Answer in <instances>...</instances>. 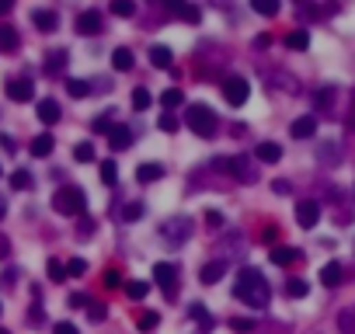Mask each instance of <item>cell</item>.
<instances>
[{"mask_svg": "<svg viewBox=\"0 0 355 334\" xmlns=\"http://www.w3.org/2000/svg\"><path fill=\"white\" fill-rule=\"evenodd\" d=\"M233 296H237V300H244V307L265 310V307H268V300H272V289H268V282L262 278V271H258V268H240L237 286H233Z\"/></svg>", "mask_w": 355, "mask_h": 334, "instance_id": "1", "label": "cell"}, {"mask_svg": "<svg viewBox=\"0 0 355 334\" xmlns=\"http://www.w3.org/2000/svg\"><path fill=\"white\" fill-rule=\"evenodd\" d=\"M188 129L202 140H209L216 133V111L209 104H188Z\"/></svg>", "mask_w": 355, "mask_h": 334, "instance_id": "2", "label": "cell"}, {"mask_svg": "<svg viewBox=\"0 0 355 334\" xmlns=\"http://www.w3.org/2000/svg\"><path fill=\"white\" fill-rule=\"evenodd\" d=\"M53 209L63 212V216H80V212L87 209V195H84L80 188L67 185V188H60V192L53 195Z\"/></svg>", "mask_w": 355, "mask_h": 334, "instance_id": "3", "label": "cell"}, {"mask_svg": "<svg viewBox=\"0 0 355 334\" xmlns=\"http://www.w3.org/2000/svg\"><path fill=\"white\" fill-rule=\"evenodd\" d=\"M161 237L171 244V247H181L188 237H192V219L188 216H171L161 223Z\"/></svg>", "mask_w": 355, "mask_h": 334, "instance_id": "4", "label": "cell"}, {"mask_svg": "<svg viewBox=\"0 0 355 334\" xmlns=\"http://www.w3.org/2000/svg\"><path fill=\"white\" fill-rule=\"evenodd\" d=\"M220 91H223L227 104H233V108H240V104L251 98V84H247L244 77H227V80L220 84Z\"/></svg>", "mask_w": 355, "mask_h": 334, "instance_id": "5", "label": "cell"}, {"mask_svg": "<svg viewBox=\"0 0 355 334\" xmlns=\"http://www.w3.org/2000/svg\"><path fill=\"white\" fill-rule=\"evenodd\" d=\"M154 278H157V286H164L168 296H174V289H178V268L171 261H157L154 265Z\"/></svg>", "mask_w": 355, "mask_h": 334, "instance_id": "6", "label": "cell"}, {"mask_svg": "<svg viewBox=\"0 0 355 334\" xmlns=\"http://www.w3.org/2000/svg\"><path fill=\"white\" fill-rule=\"evenodd\" d=\"M317 219H321V205L314 202V199H307V202H299L296 205V223L303 230H314L317 227Z\"/></svg>", "mask_w": 355, "mask_h": 334, "instance_id": "7", "label": "cell"}, {"mask_svg": "<svg viewBox=\"0 0 355 334\" xmlns=\"http://www.w3.org/2000/svg\"><path fill=\"white\" fill-rule=\"evenodd\" d=\"M35 115H38L45 126H56V122L63 119V108H60V101H56V98H42V101H38V111H35Z\"/></svg>", "mask_w": 355, "mask_h": 334, "instance_id": "8", "label": "cell"}, {"mask_svg": "<svg viewBox=\"0 0 355 334\" xmlns=\"http://www.w3.org/2000/svg\"><path fill=\"white\" fill-rule=\"evenodd\" d=\"M101 28H105L101 11H84V14H77V32H80V35H98Z\"/></svg>", "mask_w": 355, "mask_h": 334, "instance_id": "9", "label": "cell"}, {"mask_svg": "<svg viewBox=\"0 0 355 334\" xmlns=\"http://www.w3.org/2000/svg\"><path fill=\"white\" fill-rule=\"evenodd\" d=\"M32 25H35L38 32H56V28H60V14L38 8V11H32Z\"/></svg>", "mask_w": 355, "mask_h": 334, "instance_id": "10", "label": "cell"}, {"mask_svg": "<svg viewBox=\"0 0 355 334\" xmlns=\"http://www.w3.org/2000/svg\"><path fill=\"white\" fill-rule=\"evenodd\" d=\"M8 98L25 104V101L35 98V84H32V80H8Z\"/></svg>", "mask_w": 355, "mask_h": 334, "instance_id": "11", "label": "cell"}, {"mask_svg": "<svg viewBox=\"0 0 355 334\" xmlns=\"http://www.w3.org/2000/svg\"><path fill=\"white\" fill-rule=\"evenodd\" d=\"M317 133V119L314 115H303V119H296L293 126H289V136L293 140H310Z\"/></svg>", "mask_w": 355, "mask_h": 334, "instance_id": "12", "label": "cell"}, {"mask_svg": "<svg viewBox=\"0 0 355 334\" xmlns=\"http://www.w3.org/2000/svg\"><path fill=\"white\" fill-rule=\"evenodd\" d=\"M136 178H139V185H154V181H161L164 178V167L161 164H139V171H136Z\"/></svg>", "mask_w": 355, "mask_h": 334, "instance_id": "13", "label": "cell"}, {"mask_svg": "<svg viewBox=\"0 0 355 334\" xmlns=\"http://www.w3.org/2000/svg\"><path fill=\"white\" fill-rule=\"evenodd\" d=\"M28 150H32V157H49V153L56 150V140H53V133H42V136H35Z\"/></svg>", "mask_w": 355, "mask_h": 334, "instance_id": "14", "label": "cell"}, {"mask_svg": "<svg viewBox=\"0 0 355 334\" xmlns=\"http://www.w3.org/2000/svg\"><path fill=\"white\" fill-rule=\"evenodd\" d=\"M223 271H227V261H209L206 268L198 271V278H202V282H206V286H216L220 278H223Z\"/></svg>", "mask_w": 355, "mask_h": 334, "instance_id": "15", "label": "cell"}, {"mask_svg": "<svg viewBox=\"0 0 355 334\" xmlns=\"http://www.w3.org/2000/svg\"><path fill=\"white\" fill-rule=\"evenodd\" d=\"M150 63H154L157 70H168L174 63V56H171L168 45H150Z\"/></svg>", "mask_w": 355, "mask_h": 334, "instance_id": "16", "label": "cell"}, {"mask_svg": "<svg viewBox=\"0 0 355 334\" xmlns=\"http://www.w3.org/2000/svg\"><path fill=\"white\" fill-rule=\"evenodd\" d=\"M268 258H272V265L289 268V265L299 258V251H296V247H272V251H268Z\"/></svg>", "mask_w": 355, "mask_h": 334, "instance_id": "17", "label": "cell"}, {"mask_svg": "<svg viewBox=\"0 0 355 334\" xmlns=\"http://www.w3.org/2000/svg\"><path fill=\"white\" fill-rule=\"evenodd\" d=\"M18 42H21L18 28H11V25H0V52H14V49H18Z\"/></svg>", "mask_w": 355, "mask_h": 334, "instance_id": "18", "label": "cell"}, {"mask_svg": "<svg viewBox=\"0 0 355 334\" xmlns=\"http://www.w3.org/2000/svg\"><path fill=\"white\" fill-rule=\"evenodd\" d=\"M321 282H324L328 289L341 286V265H338V261H328V265L321 268Z\"/></svg>", "mask_w": 355, "mask_h": 334, "instance_id": "19", "label": "cell"}, {"mask_svg": "<svg viewBox=\"0 0 355 334\" xmlns=\"http://www.w3.org/2000/svg\"><path fill=\"white\" fill-rule=\"evenodd\" d=\"M108 143H112L115 150H126V146L133 143V129H129V126H112V133H108Z\"/></svg>", "mask_w": 355, "mask_h": 334, "instance_id": "20", "label": "cell"}, {"mask_svg": "<svg viewBox=\"0 0 355 334\" xmlns=\"http://www.w3.org/2000/svg\"><path fill=\"white\" fill-rule=\"evenodd\" d=\"M67 70V52L63 49H53L45 56V74H63Z\"/></svg>", "mask_w": 355, "mask_h": 334, "instance_id": "21", "label": "cell"}, {"mask_svg": "<svg viewBox=\"0 0 355 334\" xmlns=\"http://www.w3.org/2000/svg\"><path fill=\"white\" fill-rule=\"evenodd\" d=\"M255 153H258V160H262V164H275V160L282 157V146H279V143H258V150H255Z\"/></svg>", "mask_w": 355, "mask_h": 334, "instance_id": "22", "label": "cell"}, {"mask_svg": "<svg viewBox=\"0 0 355 334\" xmlns=\"http://www.w3.org/2000/svg\"><path fill=\"white\" fill-rule=\"evenodd\" d=\"M338 157H341V146H338V143H321V146H317V160H321V164H338Z\"/></svg>", "mask_w": 355, "mask_h": 334, "instance_id": "23", "label": "cell"}, {"mask_svg": "<svg viewBox=\"0 0 355 334\" xmlns=\"http://www.w3.org/2000/svg\"><path fill=\"white\" fill-rule=\"evenodd\" d=\"M338 331H341V334H355V303L338 313Z\"/></svg>", "mask_w": 355, "mask_h": 334, "instance_id": "24", "label": "cell"}, {"mask_svg": "<svg viewBox=\"0 0 355 334\" xmlns=\"http://www.w3.org/2000/svg\"><path fill=\"white\" fill-rule=\"evenodd\" d=\"M112 67H115L119 74L133 70V52H129V49H115V52H112Z\"/></svg>", "mask_w": 355, "mask_h": 334, "instance_id": "25", "label": "cell"}, {"mask_svg": "<svg viewBox=\"0 0 355 334\" xmlns=\"http://www.w3.org/2000/svg\"><path fill=\"white\" fill-rule=\"evenodd\" d=\"M251 8H255L262 18H275L282 4H279V0H251Z\"/></svg>", "mask_w": 355, "mask_h": 334, "instance_id": "26", "label": "cell"}, {"mask_svg": "<svg viewBox=\"0 0 355 334\" xmlns=\"http://www.w3.org/2000/svg\"><path fill=\"white\" fill-rule=\"evenodd\" d=\"M307 293H310V286L303 282V278H289V282H286V296L289 300H303Z\"/></svg>", "mask_w": 355, "mask_h": 334, "instance_id": "27", "label": "cell"}, {"mask_svg": "<svg viewBox=\"0 0 355 334\" xmlns=\"http://www.w3.org/2000/svg\"><path fill=\"white\" fill-rule=\"evenodd\" d=\"M286 45H289V49H307V45H310V32H307V28L289 32V35H286Z\"/></svg>", "mask_w": 355, "mask_h": 334, "instance_id": "28", "label": "cell"}, {"mask_svg": "<svg viewBox=\"0 0 355 334\" xmlns=\"http://www.w3.org/2000/svg\"><path fill=\"white\" fill-rule=\"evenodd\" d=\"M112 14L115 18H133L136 14V0H112Z\"/></svg>", "mask_w": 355, "mask_h": 334, "instance_id": "29", "label": "cell"}, {"mask_svg": "<svg viewBox=\"0 0 355 334\" xmlns=\"http://www.w3.org/2000/svg\"><path fill=\"white\" fill-rule=\"evenodd\" d=\"M67 94H70V98H87V94H91V84L70 77V80H67Z\"/></svg>", "mask_w": 355, "mask_h": 334, "instance_id": "30", "label": "cell"}, {"mask_svg": "<svg viewBox=\"0 0 355 334\" xmlns=\"http://www.w3.org/2000/svg\"><path fill=\"white\" fill-rule=\"evenodd\" d=\"M49 282H67V265L56 258H49Z\"/></svg>", "mask_w": 355, "mask_h": 334, "instance_id": "31", "label": "cell"}, {"mask_svg": "<svg viewBox=\"0 0 355 334\" xmlns=\"http://www.w3.org/2000/svg\"><path fill=\"white\" fill-rule=\"evenodd\" d=\"M161 104H164V108H178V104H185V94H181L178 87H171V91L161 94Z\"/></svg>", "mask_w": 355, "mask_h": 334, "instance_id": "32", "label": "cell"}, {"mask_svg": "<svg viewBox=\"0 0 355 334\" xmlns=\"http://www.w3.org/2000/svg\"><path fill=\"white\" fill-rule=\"evenodd\" d=\"M101 181H105V185H115V181H119L115 160H105V164H101Z\"/></svg>", "mask_w": 355, "mask_h": 334, "instance_id": "33", "label": "cell"}, {"mask_svg": "<svg viewBox=\"0 0 355 334\" xmlns=\"http://www.w3.org/2000/svg\"><path fill=\"white\" fill-rule=\"evenodd\" d=\"M133 108H136V111L150 108V91H146V87H136V91H133Z\"/></svg>", "mask_w": 355, "mask_h": 334, "instance_id": "34", "label": "cell"}, {"mask_svg": "<svg viewBox=\"0 0 355 334\" xmlns=\"http://www.w3.org/2000/svg\"><path fill=\"white\" fill-rule=\"evenodd\" d=\"M11 188H18V192L32 188V175H28V171H14V175H11Z\"/></svg>", "mask_w": 355, "mask_h": 334, "instance_id": "35", "label": "cell"}, {"mask_svg": "<svg viewBox=\"0 0 355 334\" xmlns=\"http://www.w3.org/2000/svg\"><path fill=\"white\" fill-rule=\"evenodd\" d=\"M188 313H192V317H195L202 327H209V324H213V320H209V313H206V307H202V303H192V307H188Z\"/></svg>", "mask_w": 355, "mask_h": 334, "instance_id": "36", "label": "cell"}, {"mask_svg": "<svg viewBox=\"0 0 355 334\" xmlns=\"http://www.w3.org/2000/svg\"><path fill=\"white\" fill-rule=\"evenodd\" d=\"M73 157H77L80 164H87V160H94V146H91V143H77V146H73Z\"/></svg>", "mask_w": 355, "mask_h": 334, "instance_id": "37", "label": "cell"}, {"mask_svg": "<svg viewBox=\"0 0 355 334\" xmlns=\"http://www.w3.org/2000/svg\"><path fill=\"white\" fill-rule=\"evenodd\" d=\"M126 293H129V300H143V296L150 293V286H146V282H129Z\"/></svg>", "mask_w": 355, "mask_h": 334, "instance_id": "38", "label": "cell"}, {"mask_svg": "<svg viewBox=\"0 0 355 334\" xmlns=\"http://www.w3.org/2000/svg\"><path fill=\"white\" fill-rule=\"evenodd\" d=\"M230 327H233L237 334H247V331H255V320H247V317H233V320H230Z\"/></svg>", "mask_w": 355, "mask_h": 334, "instance_id": "39", "label": "cell"}, {"mask_svg": "<svg viewBox=\"0 0 355 334\" xmlns=\"http://www.w3.org/2000/svg\"><path fill=\"white\" fill-rule=\"evenodd\" d=\"M84 271H87V261H84V258L67 261V275H73V278H77V275H84Z\"/></svg>", "mask_w": 355, "mask_h": 334, "instance_id": "40", "label": "cell"}, {"mask_svg": "<svg viewBox=\"0 0 355 334\" xmlns=\"http://www.w3.org/2000/svg\"><path fill=\"white\" fill-rule=\"evenodd\" d=\"M178 126H181V122L171 115V111H164V115H161V129H164V133H178Z\"/></svg>", "mask_w": 355, "mask_h": 334, "instance_id": "41", "label": "cell"}, {"mask_svg": "<svg viewBox=\"0 0 355 334\" xmlns=\"http://www.w3.org/2000/svg\"><path fill=\"white\" fill-rule=\"evenodd\" d=\"M139 216H143V205H139V202H133V205L122 209V219H126V223H133V219H139Z\"/></svg>", "mask_w": 355, "mask_h": 334, "instance_id": "42", "label": "cell"}, {"mask_svg": "<svg viewBox=\"0 0 355 334\" xmlns=\"http://www.w3.org/2000/svg\"><path fill=\"white\" fill-rule=\"evenodd\" d=\"M105 286H108V289H119V286H122V275H119L115 268H108V271H105Z\"/></svg>", "mask_w": 355, "mask_h": 334, "instance_id": "43", "label": "cell"}, {"mask_svg": "<svg viewBox=\"0 0 355 334\" xmlns=\"http://www.w3.org/2000/svg\"><path fill=\"white\" fill-rule=\"evenodd\" d=\"M157 320H161L157 313H143V317H139V331H154V327H157Z\"/></svg>", "mask_w": 355, "mask_h": 334, "instance_id": "44", "label": "cell"}, {"mask_svg": "<svg viewBox=\"0 0 355 334\" xmlns=\"http://www.w3.org/2000/svg\"><path fill=\"white\" fill-rule=\"evenodd\" d=\"M161 8H168L171 14H181V11H185L188 4H185V0H161Z\"/></svg>", "mask_w": 355, "mask_h": 334, "instance_id": "45", "label": "cell"}, {"mask_svg": "<svg viewBox=\"0 0 355 334\" xmlns=\"http://www.w3.org/2000/svg\"><path fill=\"white\" fill-rule=\"evenodd\" d=\"M94 133H112V119H108V115L94 119Z\"/></svg>", "mask_w": 355, "mask_h": 334, "instance_id": "46", "label": "cell"}, {"mask_svg": "<svg viewBox=\"0 0 355 334\" xmlns=\"http://www.w3.org/2000/svg\"><path fill=\"white\" fill-rule=\"evenodd\" d=\"M53 334H77V327H73L70 320H60V324L53 327Z\"/></svg>", "mask_w": 355, "mask_h": 334, "instance_id": "47", "label": "cell"}, {"mask_svg": "<svg viewBox=\"0 0 355 334\" xmlns=\"http://www.w3.org/2000/svg\"><path fill=\"white\" fill-rule=\"evenodd\" d=\"M87 317L98 324V320H105V307H98V303H91V310H87Z\"/></svg>", "mask_w": 355, "mask_h": 334, "instance_id": "48", "label": "cell"}, {"mask_svg": "<svg viewBox=\"0 0 355 334\" xmlns=\"http://www.w3.org/2000/svg\"><path fill=\"white\" fill-rule=\"evenodd\" d=\"M14 278H18V271H14V268H8L4 275H0V286H8V289H11V286H14Z\"/></svg>", "mask_w": 355, "mask_h": 334, "instance_id": "49", "label": "cell"}, {"mask_svg": "<svg viewBox=\"0 0 355 334\" xmlns=\"http://www.w3.org/2000/svg\"><path fill=\"white\" fill-rule=\"evenodd\" d=\"M8 254H11V237L0 234V258H8Z\"/></svg>", "mask_w": 355, "mask_h": 334, "instance_id": "50", "label": "cell"}, {"mask_svg": "<svg viewBox=\"0 0 355 334\" xmlns=\"http://www.w3.org/2000/svg\"><path fill=\"white\" fill-rule=\"evenodd\" d=\"M178 18H185V21H198V8H192V4H188V8H185Z\"/></svg>", "mask_w": 355, "mask_h": 334, "instance_id": "51", "label": "cell"}, {"mask_svg": "<svg viewBox=\"0 0 355 334\" xmlns=\"http://www.w3.org/2000/svg\"><path fill=\"white\" fill-rule=\"evenodd\" d=\"M272 192L275 195H289V181H272Z\"/></svg>", "mask_w": 355, "mask_h": 334, "instance_id": "52", "label": "cell"}, {"mask_svg": "<svg viewBox=\"0 0 355 334\" xmlns=\"http://www.w3.org/2000/svg\"><path fill=\"white\" fill-rule=\"evenodd\" d=\"M70 307H73V310H77V307H87V296H84V293H73V296H70Z\"/></svg>", "mask_w": 355, "mask_h": 334, "instance_id": "53", "label": "cell"}, {"mask_svg": "<svg viewBox=\"0 0 355 334\" xmlns=\"http://www.w3.org/2000/svg\"><path fill=\"white\" fill-rule=\"evenodd\" d=\"M11 11H14V0H0V18L11 14Z\"/></svg>", "mask_w": 355, "mask_h": 334, "instance_id": "54", "label": "cell"}, {"mask_svg": "<svg viewBox=\"0 0 355 334\" xmlns=\"http://www.w3.org/2000/svg\"><path fill=\"white\" fill-rule=\"evenodd\" d=\"M206 219H209V223H213V227H220V223H223V216H220V212H216V209H209V212H206Z\"/></svg>", "mask_w": 355, "mask_h": 334, "instance_id": "55", "label": "cell"}, {"mask_svg": "<svg viewBox=\"0 0 355 334\" xmlns=\"http://www.w3.org/2000/svg\"><path fill=\"white\" fill-rule=\"evenodd\" d=\"M0 146H4L8 153H14V140H11V136H0Z\"/></svg>", "mask_w": 355, "mask_h": 334, "instance_id": "56", "label": "cell"}, {"mask_svg": "<svg viewBox=\"0 0 355 334\" xmlns=\"http://www.w3.org/2000/svg\"><path fill=\"white\" fill-rule=\"evenodd\" d=\"M262 237H265V244H272V241H275V237H279V230H275V227H268V230H265V234H262Z\"/></svg>", "mask_w": 355, "mask_h": 334, "instance_id": "57", "label": "cell"}, {"mask_svg": "<svg viewBox=\"0 0 355 334\" xmlns=\"http://www.w3.org/2000/svg\"><path fill=\"white\" fill-rule=\"evenodd\" d=\"M4 216H8V202H4V199H0V219H4Z\"/></svg>", "mask_w": 355, "mask_h": 334, "instance_id": "58", "label": "cell"}, {"mask_svg": "<svg viewBox=\"0 0 355 334\" xmlns=\"http://www.w3.org/2000/svg\"><path fill=\"white\" fill-rule=\"evenodd\" d=\"M0 334H11V331H8V327H0Z\"/></svg>", "mask_w": 355, "mask_h": 334, "instance_id": "59", "label": "cell"}, {"mask_svg": "<svg viewBox=\"0 0 355 334\" xmlns=\"http://www.w3.org/2000/svg\"><path fill=\"white\" fill-rule=\"evenodd\" d=\"M296 4H307V0H296Z\"/></svg>", "mask_w": 355, "mask_h": 334, "instance_id": "60", "label": "cell"}, {"mask_svg": "<svg viewBox=\"0 0 355 334\" xmlns=\"http://www.w3.org/2000/svg\"><path fill=\"white\" fill-rule=\"evenodd\" d=\"M0 310H4V307H0Z\"/></svg>", "mask_w": 355, "mask_h": 334, "instance_id": "61", "label": "cell"}]
</instances>
